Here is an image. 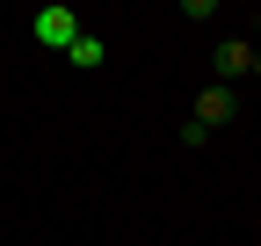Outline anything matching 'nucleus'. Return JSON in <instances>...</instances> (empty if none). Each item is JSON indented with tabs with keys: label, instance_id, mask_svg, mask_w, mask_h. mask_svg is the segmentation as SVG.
<instances>
[{
	"label": "nucleus",
	"instance_id": "7ed1b4c3",
	"mask_svg": "<svg viewBox=\"0 0 261 246\" xmlns=\"http://www.w3.org/2000/svg\"><path fill=\"white\" fill-rule=\"evenodd\" d=\"M240 116V95H232V87H203V95H196V123H203V131H225V123H232Z\"/></svg>",
	"mask_w": 261,
	"mask_h": 246
},
{
	"label": "nucleus",
	"instance_id": "39448f33",
	"mask_svg": "<svg viewBox=\"0 0 261 246\" xmlns=\"http://www.w3.org/2000/svg\"><path fill=\"white\" fill-rule=\"evenodd\" d=\"M174 138H181V145H189V152H203V145H211V138H218V131H203V123H196V116H189V123H181V131H174Z\"/></svg>",
	"mask_w": 261,
	"mask_h": 246
},
{
	"label": "nucleus",
	"instance_id": "f03ea898",
	"mask_svg": "<svg viewBox=\"0 0 261 246\" xmlns=\"http://www.w3.org/2000/svg\"><path fill=\"white\" fill-rule=\"evenodd\" d=\"M261 80V44H247V37H218V87L225 80Z\"/></svg>",
	"mask_w": 261,
	"mask_h": 246
},
{
	"label": "nucleus",
	"instance_id": "20e7f679",
	"mask_svg": "<svg viewBox=\"0 0 261 246\" xmlns=\"http://www.w3.org/2000/svg\"><path fill=\"white\" fill-rule=\"evenodd\" d=\"M65 66H102V37H87V29H80V37L65 44Z\"/></svg>",
	"mask_w": 261,
	"mask_h": 246
},
{
	"label": "nucleus",
	"instance_id": "f257e3e1",
	"mask_svg": "<svg viewBox=\"0 0 261 246\" xmlns=\"http://www.w3.org/2000/svg\"><path fill=\"white\" fill-rule=\"evenodd\" d=\"M29 37H37L44 51H65V44L80 37V15L65 8V0H51V8H37V22H29Z\"/></svg>",
	"mask_w": 261,
	"mask_h": 246
},
{
	"label": "nucleus",
	"instance_id": "423d86ee",
	"mask_svg": "<svg viewBox=\"0 0 261 246\" xmlns=\"http://www.w3.org/2000/svg\"><path fill=\"white\" fill-rule=\"evenodd\" d=\"M254 37H261V15H254Z\"/></svg>",
	"mask_w": 261,
	"mask_h": 246
}]
</instances>
